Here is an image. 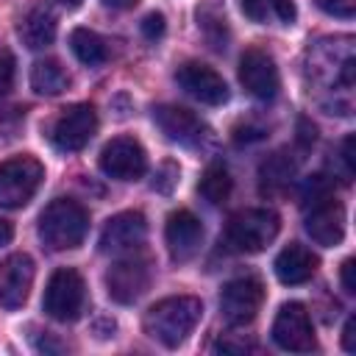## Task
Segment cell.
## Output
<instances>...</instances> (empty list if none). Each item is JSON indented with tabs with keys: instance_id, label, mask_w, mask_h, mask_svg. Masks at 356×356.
<instances>
[{
	"instance_id": "44dd1931",
	"label": "cell",
	"mask_w": 356,
	"mask_h": 356,
	"mask_svg": "<svg viewBox=\"0 0 356 356\" xmlns=\"http://www.w3.org/2000/svg\"><path fill=\"white\" fill-rule=\"evenodd\" d=\"M70 50L86 67H100V64L108 61V44H106V39L100 33L89 31V28H75L70 33Z\"/></svg>"
},
{
	"instance_id": "30bf717a",
	"label": "cell",
	"mask_w": 356,
	"mask_h": 356,
	"mask_svg": "<svg viewBox=\"0 0 356 356\" xmlns=\"http://www.w3.org/2000/svg\"><path fill=\"white\" fill-rule=\"evenodd\" d=\"M273 342L281 348V350H292V353H309L317 348V339H314V325H312V317L306 312L303 303L292 300V303H284L273 320Z\"/></svg>"
},
{
	"instance_id": "484cf974",
	"label": "cell",
	"mask_w": 356,
	"mask_h": 356,
	"mask_svg": "<svg viewBox=\"0 0 356 356\" xmlns=\"http://www.w3.org/2000/svg\"><path fill=\"white\" fill-rule=\"evenodd\" d=\"M178 164L175 161H164L159 170H156V178H153V189L156 192H161V195H170L172 189H175V184H178Z\"/></svg>"
},
{
	"instance_id": "1f68e13d",
	"label": "cell",
	"mask_w": 356,
	"mask_h": 356,
	"mask_svg": "<svg viewBox=\"0 0 356 356\" xmlns=\"http://www.w3.org/2000/svg\"><path fill=\"white\" fill-rule=\"evenodd\" d=\"M342 161H345V175L350 178L353 170H356V161H353V136H345V142H342Z\"/></svg>"
},
{
	"instance_id": "603a6c76",
	"label": "cell",
	"mask_w": 356,
	"mask_h": 356,
	"mask_svg": "<svg viewBox=\"0 0 356 356\" xmlns=\"http://www.w3.org/2000/svg\"><path fill=\"white\" fill-rule=\"evenodd\" d=\"M242 11L248 19L253 22H267L270 17L281 19V22H292L295 19V3L292 0H239Z\"/></svg>"
},
{
	"instance_id": "5b68a950",
	"label": "cell",
	"mask_w": 356,
	"mask_h": 356,
	"mask_svg": "<svg viewBox=\"0 0 356 356\" xmlns=\"http://www.w3.org/2000/svg\"><path fill=\"white\" fill-rule=\"evenodd\" d=\"M44 167L33 156H14L0 164V209H22L36 195Z\"/></svg>"
},
{
	"instance_id": "836d02e7",
	"label": "cell",
	"mask_w": 356,
	"mask_h": 356,
	"mask_svg": "<svg viewBox=\"0 0 356 356\" xmlns=\"http://www.w3.org/2000/svg\"><path fill=\"white\" fill-rule=\"evenodd\" d=\"M108 8H120V11H125V8H134L139 0H103Z\"/></svg>"
},
{
	"instance_id": "3957f363",
	"label": "cell",
	"mask_w": 356,
	"mask_h": 356,
	"mask_svg": "<svg viewBox=\"0 0 356 356\" xmlns=\"http://www.w3.org/2000/svg\"><path fill=\"white\" fill-rule=\"evenodd\" d=\"M39 239L50 250H75L89 234V211L70 197H56L39 214Z\"/></svg>"
},
{
	"instance_id": "f1b7e54d",
	"label": "cell",
	"mask_w": 356,
	"mask_h": 356,
	"mask_svg": "<svg viewBox=\"0 0 356 356\" xmlns=\"http://www.w3.org/2000/svg\"><path fill=\"white\" fill-rule=\"evenodd\" d=\"M11 86H14V58L11 53L0 50V97L8 95Z\"/></svg>"
},
{
	"instance_id": "ac0fdd59",
	"label": "cell",
	"mask_w": 356,
	"mask_h": 356,
	"mask_svg": "<svg viewBox=\"0 0 356 356\" xmlns=\"http://www.w3.org/2000/svg\"><path fill=\"white\" fill-rule=\"evenodd\" d=\"M317 264H320V259H317L309 248H303L300 242H289V245L275 256L273 270H275V275H278L281 284L298 286V284H306V281L317 273Z\"/></svg>"
},
{
	"instance_id": "8fae6325",
	"label": "cell",
	"mask_w": 356,
	"mask_h": 356,
	"mask_svg": "<svg viewBox=\"0 0 356 356\" xmlns=\"http://www.w3.org/2000/svg\"><path fill=\"white\" fill-rule=\"evenodd\" d=\"M97 164L103 175L114 181H136L147 170V153L134 136H114L111 142L103 145Z\"/></svg>"
},
{
	"instance_id": "4fadbf2b",
	"label": "cell",
	"mask_w": 356,
	"mask_h": 356,
	"mask_svg": "<svg viewBox=\"0 0 356 356\" xmlns=\"http://www.w3.org/2000/svg\"><path fill=\"white\" fill-rule=\"evenodd\" d=\"M239 83L256 100H273L281 89V75H278L273 56L259 47L245 50L239 58Z\"/></svg>"
},
{
	"instance_id": "d6a6232c",
	"label": "cell",
	"mask_w": 356,
	"mask_h": 356,
	"mask_svg": "<svg viewBox=\"0 0 356 356\" xmlns=\"http://www.w3.org/2000/svg\"><path fill=\"white\" fill-rule=\"evenodd\" d=\"M14 236V225L8 220H0V245H8Z\"/></svg>"
},
{
	"instance_id": "ba28073f",
	"label": "cell",
	"mask_w": 356,
	"mask_h": 356,
	"mask_svg": "<svg viewBox=\"0 0 356 356\" xmlns=\"http://www.w3.org/2000/svg\"><path fill=\"white\" fill-rule=\"evenodd\" d=\"M261 303H264V284L256 275L231 278L220 292V312L231 325L253 323Z\"/></svg>"
},
{
	"instance_id": "9a60e30c",
	"label": "cell",
	"mask_w": 356,
	"mask_h": 356,
	"mask_svg": "<svg viewBox=\"0 0 356 356\" xmlns=\"http://www.w3.org/2000/svg\"><path fill=\"white\" fill-rule=\"evenodd\" d=\"M175 81L178 86L192 95L195 100L206 103V106H222L228 100V83L222 81V75L209 67V64H200V61H186L175 70Z\"/></svg>"
},
{
	"instance_id": "ffe728a7",
	"label": "cell",
	"mask_w": 356,
	"mask_h": 356,
	"mask_svg": "<svg viewBox=\"0 0 356 356\" xmlns=\"http://www.w3.org/2000/svg\"><path fill=\"white\" fill-rule=\"evenodd\" d=\"M70 83H72L70 72H67L56 58H39V61L31 67V86H33V92H39V95L56 97V95L67 92Z\"/></svg>"
},
{
	"instance_id": "83f0119b",
	"label": "cell",
	"mask_w": 356,
	"mask_h": 356,
	"mask_svg": "<svg viewBox=\"0 0 356 356\" xmlns=\"http://www.w3.org/2000/svg\"><path fill=\"white\" fill-rule=\"evenodd\" d=\"M164 31H167V19H164V14L153 11V14H147V17L142 19V36H145L147 42L161 39V36H164Z\"/></svg>"
},
{
	"instance_id": "e0dca14e",
	"label": "cell",
	"mask_w": 356,
	"mask_h": 356,
	"mask_svg": "<svg viewBox=\"0 0 356 356\" xmlns=\"http://www.w3.org/2000/svg\"><path fill=\"white\" fill-rule=\"evenodd\" d=\"M164 242L172 256V261H189L197 256L203 245V225L189 209H178L167 217L164 225Z\"/></svg>"
},
{
	"instance_id": "5bb4252c",
	"label": "cell",
	"mask_w": 356,
	"mask_h": 356,
	"mask_svg": "<svg viewBox=\"0 0 356 356\" xmlns=\"http://www.w3.org/2000/svg\"><path fill=\"white\" fill-rule=\"evenodd\" d=\"M153 120H156V125L161 128V134H164L170 142L184 145V147H197V145H203V139L209 136L206 122H203L195 111H189V108H184V106L161 103V106L153 108Z\"/></svg>"
},
{
	"instance_id": "4dcf8cb0",
	"label": "cell",
	"mask_w": 356,
	"mask_h": 356,
	"mask_svg": "<svg viewBox=\"0 0 356 356\" xmlns=\"http://www.w3.org/2000/svg\"><path fill=\"white\" fill-rule=\"evenodd\" d=\"M342 348H345L348 353L356 350V317H348V323H345V328H342Z\"/></svg>"
},
{
	"instance_id": "52a82bcc",
	"label": "cell",
	"mask_w": 356,
	"mask_h": 356,
	"mask_svg": "<svg viewBox=\"0 0 356 356\" xmlns=\"http://www.w3.org/2000/svg\"><path fill=\"white\" fill-rule=\"evenodd\" d=\"M150 278H153V267H150V259L147 256H136V253H125L120 261H114L106 273V289H108V298L114 303H134L139 300L147 286H150Z\"/></svg>"
},
{
	"instance_id": "277c9868",
	"label": "cell",
	"mask_w": 356,
	"mask_h": 356,
	"mask_svg": "<svg viewBox=\"0 0 356 356\" xmlns=\"http://www.w3.org/2000/svg\"><path fill=\"white\" fill-rule=\"evenodd\" d=\"M281 231L273 209H242L225 225V248L234 253H261Z\"/></svg>"
},
{
	"instance_id": "7c38bea8",
	"label": "cell",
	"mask_w": 356,
	"mask_h": 356,
	"mask_svg": "<svg viewBox=\"0 0 356 356\" xmlns=\"http://www.w3.org/2000/svg\"><path fill=\"white\" fill-rule=\"evenodd\" d=\"M147 239V220L142 211H120L106 220L100 231V253H136Z\"/></svg>"
},
{
	"instance_id": "d6986e66",
	"label": "cell",
	"mask_w": 356,
	"mask_h": 356,
	"mask_svg": "<svg viewBox=\"0 0 356 356\" xmlns=\"http://www.w3.org/2000/svg\"><path fill=\"white\" fill-rule=\"evenodd\" d=\"M56 28H58V25H56L53 11H47V8H31V11L22 17V22H19V39H22L31 50H42V47L53 44Z\"/></svg>"
},
{
	"instance_id": "8992f818",
	"label": "cell",
	"mask_w": 356,
	"mask_h": 356,
	"mask_svg": "<svg viewBox=\"0 0 356 356\" xmlns=\"http://www.w3.org/2000/svg\"><path fill=\"white\" fill-rule=\"evenodd\" d=\"M83 300H86V284L81 278L78 270L72 267H58L47 286H44V298H42V306L44 312L58 320V323H72L81 317L83 312Z\"/></svg>"
},
{
	"instance_id": "7a4b0ae2",
	"label": "cell",
	"mask_w": 356,
	"mask_h": 356,
	"mask_svg": "<svg viewBox=\"0 0 356 356\" xmlns=\"http://www.w3.org/2000/svg\"><path fill=\"white\" fill-rule=\"evenodd\" d=\"M306 231L323 248H337L345 239V209L334 197L331 184L323 175H314L303 189Z\"/></svg>"
},
{
	"instance_id": "6da1fadb",
	"label": "cell",
	"mask_w": 356,
	"mask_h": 356,
	"mask_svg": "<svg viewBox=\"0 0 356 356\" xmlns=\"http://www.w3.org/2000/svg\"><path fill=\"white\" fill-rule=\"evenodd\" d=\"M203 317V303L195 295H172L153 303L145 312V334L164 348H178L195 331Z\"/></svg>"
},
{
	"instance_id": "f546056e",
	"label": "cell",
	"mask_w": 356,
	"mask_h": 356,
	"mask_svg": "<svg viewBox=\"0 0 356 356\" xmlns=\"http://www.w3.org/2000/svg\"><path fill=\"white\" fill-rule=\"evenodd\" d=\"M353 273H356V261H353V259H345V261H342V273H339V275H342V286H345V292H348V295H353V292H356V278H353Z\"/></svg>"
},
{
	"instance_id": "d4e9b609",
	"label": "cell",
	"mask_w": 356,
	"mask_h": 356,
	"mask_svg": "<svg viewBox=\"0 0 356 356\" xmlns=\"http://www.w3.org/2000/svg\"><path fill=\"white\" fill-rule=\"evenodd\" d=\"M197 28L203 31V36L211 42L214 50H222L228 42V28H225V14L214 6L206 3L203 8H197Z\"/></svg>"
},
{
	"instance_id": "2e32d148",
	"label": "cell",
	"mask_w": 356,
	"mask_h": 356,
	"mask_svg": "<svg viewBox=\"0 0 356 356\" xmlns=\"http://www.w3.org/2000/svg\"><path fill=\"white\" fill-rule=\"evenodd\" d=\"M33 275H36L33 259L28 253H11L0 264V306L8 312L19 309L31 295Z\"/></svg>"
},
{
	"instance_id": "e575fe53",
	"label": "cell",
	"mask_w": 356,
	"mask_h": 356,
	"mask_svg": "<svg viewBox=\"0 0 356 356\" xmlns=\"http://www.w3.org/2000/svg\"><path fill=\"white\" fill-rule=\"evenodd\" d=\"M61 3H64L67 8H78V6H81V0H61Z\"/></svg>"
},
{
	"instance_id": "9c48e42d",
	"label": "cell",
	"mask_w": 356,
	"mask_h": 356,
	"mask_svg": "<svg viewBox=\"0 0 356 356\" xmlns=\"http://www.w3.org/2000/svg\"><path fill=\"white\" fill-rule=\"evenodd\" d=\"M97 131V111L89 103H75L58 114L50 131V142L61 153H78L89 145Z\"/></svg>"
},
{
	"instance_id": "4316f807",
	"label": "cell",
	"mask_w": 356,
	"mask_h": 356,
	"mask_svg": "<svg viewBox=\"0 0 356 356\" xmlns=\"http://www.w3.org/2000/svg\"><path fill=\"white\" fill-rule=\"evenodd\" d=\"M320 11H325L328 17H339V19H350L356 14V0H314Z\"/></svg>"
},
{
	"instance_id": "7402d4cb",
	"label": "cell",
	"mask_w": 356,
	"mask_h": 356,
	"mask_svg": "<svg viewBox=\"0 0 356 356\" xmlns=\"http://www.w3.org/2000/svg\"><path fill=\"white\" fill-rule=\"evenodd\" d=\"M231 189H234V181L222 164H209L203 170L200 184H197V192L203 195V200H209L211 206H220L231 197Z\"/></svg>"
},
{
	"instance_id": "cb8c5ba5",
	"label": "cell",
	"mask_w": 356,
	"mask_h": 356,
	"mask_svg": "<svg viewBox=\"0 0 356 356\" xmlns=\"http://www.w3.org/2000/svg\"><path fill=\"white\" fill-rule=\"evenodd\" d=\"M292 172H295V161L286 153H273L261 164V170H259L261 192H278V189H284L292 181Z\"/></svg>"
}]
</instances>
